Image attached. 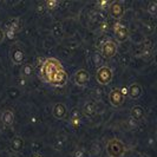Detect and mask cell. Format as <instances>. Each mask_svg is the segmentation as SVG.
<instances>
[{
  "label": "cell",
  "mask_w": 157,
  "mask_h": 157,
  "mask_svg": "<svg viewBox=\"0 0 157 157\" xmlns=\"http://www.w3.org/2000/svg\"><path fill=\"white\" fill-rule=\"evenodd\" d=\"M64 67L62 66L60 62L56 58H46L44 60V63L41 65V70H40V75L43 80H45L46 83L51 84L52 79L55 78V76L57 75V72L60 70H63Z\"/></svg>",
  "instance_id": "obj_1"
},
{
  "label": "cell",
  "mask_w": 157,
  "mask_h": 157,
  "mask_svg": "<svg viewBox=\"0 0 157 157\" xmlns=\"http://www.w3.org/2000/svg\"><path fill=\"white\" fill-rule=\"evenodd\" d=\"M106 154L109 157H123L125 154V145L118 138H112L106 143Z\"/></svg>",
  "instance_id": "obj_2"
},
{
  "label": "cell",
  "mask_w": 157,
  "mask_h": 157,
  "mask_svg": "<svg viewBox=\"0 0 157 157\" xmlns=\"http://www.w3.org/2000/svg\"><path fill=\"white\" fill-rule=\"evenodd\" d=\"M113 77V72L109 66H101L96 72V80L101 85L110 84Z\"/></svg>",
  "instance_id": "obj_3"
},
{
  "label": "cell",
  "mask_w": 157,
  "mask_h": 157,
  "mask_svg": "<svg viewBox=\"0 0 157 157\" xmlns=\"http://www.w3.org/2000/svg\"><path fill=\"white\" fill-rule=\"evenodd\" d=\"M113 36L118 43H124L129 39V29L122 23H116L113 26Z\"/></svg>",
  "instance_id": "obj_4"
},
{
  "label": "cell",
  "mask_w": 157,
  "mask_h": 157,
  "mask_svg": "<svg viewBox=\"0 0 157 157\" xmlns=\"http://www.w3.org/2000/svg\"><path fill=\"white\" fill-rule=\"evenodd\" d=\"M125 101V96L119 89H113L109 94V103L112 108H121Z\"/></svg>",
  "instance_id": "obj_5"
},
{
  "label": "cell",
  "mask_w": 157,
  "mask_h": 157,
  "mask_svg": "<svg viewBox=\"0 0 157 157\" xmlns=\"http://www.w3.org/2000/svg\"><path fill=\"white\" fill-rule=\"evenodd\" d=\"M124 6L121 1H113L110 4V7H109V13L112 19H116V20H121L123 16H124Z\"/></svg>",
  "instance_id": "obj_6"
},
{
  "label": "cell",
  "mask_w": 157,
  "mask_h": 157,
  "mask_svg": "<svg viewBox=\"0 0 157 157\" xmlns=\"http://www.w3.org/2000/svg\"><path fill=\"white\" fill-rule=\"evenodd\" d=\"M10 56H11V60L14 65H21V64L25 62V52L21 47H19L18 45H13L12 48H11V52H10Z\"/></svg>",
  "instance_id": "obj_7"
},
{
  "label": "cell",
  "mask_w": 157,
  "mask_h": 157,
  "mask_svg": "<svg viewBox=\"0 0 157 157\" xmlns=\"http://www.w3.org/2000/svg\"><path fill=\"white\" fill-rule=\"evenodd\" d=\"M117 52V44L112 40H106L102 45V56L105 59H110Z\"/></svg>",
  "instance_id": "obj_8"
},
{
  "label": "cell",
  "mask_w": 157,
  "mask_h": 157,
  "mask_svg": "<svg viewBox=\"0 0 157 157\" xmlns=\"http://www.w3.org/2000/svg\"><path fill=\"white\" fill-rule=\"evenodd\" d=\"M89 80H90V73L86 70L80 69V70H78L75 73V83H76V85L84 86V85H86Z\"/></svg>",
  "instance_id": "obj_9"
},
{
  "label": "cell",
  "mask_w": 157,
  "mask_h": 157,
  "mask_svg": "<svg viewBox=\"0 0 157 157\" xmlns=\"http://www.w3.org/2000/svg\"><path fill=\"white\" fill-rule=\"evenodd\" d=\"M52 115L57 119H65L67 116V109L63 103H56L52 108Z\"/></svg>",
  "instance_id": "obj_10"
},
{
  "label": "cell",
  "mask_w": 157,
  "mask_h": 157,
  "mask_svg": "<svg viewBox=\"0 0 157 157\" xmlns=\"http://www.w3.org/2000/svg\"><path fill=\"white\" fill-rule=\"evenodd\" d=\"M128 92H129V96H130L131 99H140L142 97V94H143L142 85L137 82H134V83H131L129 85Z\"/></svg>",
  "instance_id": "obj_11"
},
{
  "label": "cell",
  "mask_w": 157,
  "mask_h": 157,
  "mask_svg": "<svg viewBox=\"0 0 157 157\" xmlns=\"http://www.w3.org/2000/svg\"><path fill=\"white\" fill-rule=\"evenodd\" d=\"M67 78H69V76H67L66 71L63 69V70L57 72L55 78L52 79V82H51V85H55V86H64V85L67 83Z\"/></svg>",
  "instance_id": "obj_12"
},
{
  "label": "cell",
  "mask_w": 157,
  "mask_h": 157,
  "mask_svg": "<svg viewBox=\"0 0 157 157\" xmlns=\"http://www.w3.org/2000/svg\"><path fill=\"white\" fill-rule=\"evenodd\" d=\"M0 121H1V123H2L4 126H12L13 123H14V113H13V111L11 110L2 111Z\"/></svg>",
  "instance_id": "obj_13"
},
{
  "label": "cell",
  "mask_w": 157,
  "mask_h": 157,
  "mask_svg": "<svg viewBox=\"0 0 157 157\" xmlns=\"http://www.w3.org/2000/svg\"><path fill=\"white\" fill-rule=\"evenodd\" d=\"M130 115L136 121H141L142 118L144 117V115H145V111H144V109L142 108L141 105H135V106H132L131 111H130Z\"/></svg>",
  "instance_id": "obj_14"
},
{
  "label": "cell",
  "mask_w": 157,
  "mask_h": 157,
  "mask_svg": "<svg viewBox=\"0 0 157 157\" xmlns=\"http://www.w3.org/2000/svg\"><path fill=\"white\" fill-rule=\"evenodd\" d=\"M96 110H97V105H96V102L94 101H87L85 104H84V108H83V111L86 116H92L96 113Z\"/></svg>",
  "instance_id": "obj_15"
},
{
  "label": "cell",
  "mask_w": 157,
  "mask_h": 157,
  "mask_svg": "<svg viewBox=\"0 0 157 157\" xmlns=\"http://www.w3.org/2000/svg\"><path fill=\"white\" fill-rule=\"evenodd\" d=\"M24 148V140L21 137H14L11 142V149L14 152H19Z\"/></svg>",
  "instance_id": "obj_16"
},
{
  "label": "cell",
  "mask_w": 157,
  "mask_h": 157,
  "mask_svg": "<svg viewBox=\"0 0 157 157\" xmlns=\"http://www.w3.org/2000/svg\"><path fill=\"white\" fill-rule=\"evenodd\" d=\"M148 12L152 16H156L157 14V2L156 1H150L149 5H148Z\"/></svg>",
  "instance_id": "obj_17"
},
{
  "label": "cell",
  "mask_w": 157,
  "mask_h": 157,
  "mask_svg": "<svg viewBox=\"0 0 157 157\" xmlns=\"http://www.w3.org/2000/svg\"><path fill=\"white\" fill-rule=\"evenodd\" d=\"M23 75H24V77H30L32 75V66L31 65H25L23 67Z\"/></svg>",
  "instance_id": "obj_18"
},
{
  "label": "cell",
  "mask_w": 157,
  "mask_h": 157,
  "mask_svg": "<svg viewBox=\"0 0 157 157\" xmlns=\"http://www.w3.org/2000/svg\"><path fill=\"white\" fill-rule=\"evenodd\" d=\"M71 122L75 124V125H78L79 122H80V117H79L78 112L77 111H75L73 112V115H72V118H71Z\"/></svg>",
  "instance_id": "obj_19"
},
{
  "label": "cell",
  "mask_w": 157,
  "mask_h": 157,
  "mask_svg": "<svg viewBox=\"0 0 157 157\" xmlns=\"http://www.w3.org/2000/svg\"><path fill=\"white\" fill-rule=\"evenodd\" d=\"M57 5H58V1H56V0H53V1L51 0V1H46V2H45V6H46L48 10H53Z\"/></svg>",
  "instance_id": "obj_20"
},
{
  "label": "cell",
  "mask_w": 157,
  "mask_h": 157,
  "mask_svg": "<svg viewBox=\"0 0 157 157\" xmlns=\"http://www.w3.org/2000/svg\"><path fill=\"white\" fill-rule=\"evenodd\" d=\"M73 157H84V151L80 149H77L73 154Z\"/></svg>",
  "instance_id": "obj_21"
},
{
  "label": "cell",
  "mask_w": 157,
  "mask_h": 157,
  "mask_svg": "<svg viewBox=\"0 0 157 157\" xmlns=\"http://www.w3.org/2000/svg\"><path fill=\"white\" fill-rule=\"evenodd\" d=\"M4 39H5V32H4V30L0 27V44L4 41Z\"/></svg>",
  "instance_id": "obj_22"
},
{
  "label": "cell",
  "mask_w": 157,
  "mask_h": 157,
  "mask_svg": "<svg viewBox=\"0 0 157 157\" xmlns=\"http://www.w3.org/2000/svg\"><path fill=\"white\" fill-rule=\"evenodd\" d=\"M32 157H43V156H41L40 154H34V155H33Z\"/></svg>",
  "instance_id": "obj_23"
}]
</instances>
